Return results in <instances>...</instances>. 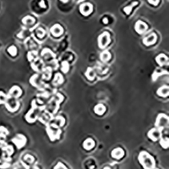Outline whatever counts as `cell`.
<instances>
[{
  "label": "cell",
  "mask_w": 169,
  "mask_h": 169,
  "mask_svg": "<svg viewBox=\"0 0 169 169\" xmlns=\"http://www.w3.org/2000/svg\"><path fill=\"white\" fill-rule=\"evenodd\" d=\"M138 159L144 169H154L155 168L156 163L154 158L147 151H141L138 156Z\"/></svg>",
  "instance_id": "obj_1"
},
{
  "label": "cell",
  "mask_w": 169,
  "mask_h": 169,
  "mask_svg": "<svg viewBox=\"0 0 169 169\" xmlns=\"http://www.w3.org/2000/svg\"><path fill=\"white\" fill-rule=\"evenodd\" d=\"M32 109L27 114L26 116V119L29 123H34L37 120L38 116L41 112L42 108L35 105V101H33L32 103Z\"/></svg>",
  "instance_id": "obj_2"
},
{
  "label": "cell",
  "mask_w": 169,
  "mask_h": 169,
  "mask_svg": "<svg viewBox=\"0 0 169 169\" xmlns=\"http://www.w3.org/2000/svg\"><path fill=\"white\" fill-rule=\"evenodd\" d=\"M47 133L48 136L50 138V139L51 141H54L59 139L61 131L59 127L53 125V124H51L50 125L47 127Z\"/></svg>",
  "instance_id": "obj_3"
},
{
  "label": "cell",
  "mask_w": 169,
  "mask_h": 169,
  "mask_svg": "<svg viewBox=\"0 0 169 169\" xmlns=\"http://www.w3.org/2000/svg\"><path fill=\"white\" fill-rule=\"evenodd\" d=\"M168 120L167 115L164 114H159L156 118L155 126L156 127V128L162 130L164 127L168 126Z\"/></svg>",
  "instance_id": "obj_4"
},
{
  "label": "cell",
  "mask_w": 169,
  "mask_h": 169,
  "mask_svg": "<svg viewBox=\"0 0 169 169\" xmlns=\"http://www.w3.org/2000/svg\"><path fill=\"white\" fill-rule=\"evenodd\" d=\"M5 103L7 109L10 112H15L19 108V102L14 98L8 97Z\"/></svg>",
  "instance_id": "obj_5"
},
{
  "label": "cell",
  "mask_w": 169,
  "mask_h": 169,
  "mask_svg": "<svg viewBox=\"0 0 169 169\" xmlns=\"http://www.w3.org/2000/svg\"><path fill=\"white\" fill-rule=\"evenodd\" d=\"M110 42V34L108 32H103L98 37V45L100 48H104Z\"/></svg>",
  "instance_id": "obj_6"
},
{
  "label": "cell",
  "mask_w": 169,
  "mask_h": 169,
  "mask_svg": "<svg viewBox=\"0 0 169 169\" xmlns=\"http://www.w3.org/2000/svg\"><path fill=\"white\" fill-rule=\"evenodd\" d=\"M150 139L156 141L162 137V130L158 128L151 129L147 134Z\"/></svg>",
  "instance_id": "obj_7"
},
{
  "label": "cell",
  "mask_w": 169,
  "mask_h": 169,
  "mask_svg": "<svg viewBox=\"0 0 169 169\" xmlns=\"http://www.w3.org/2000/svg\"><path fill=\"white\" fill-rule=\"evenodd\" d=\"M79 10L83 16H88L93 11V6L90 3H82L79 8Z\"/></svg>",
  "instance_id": "obj_8"
},
{
  "label": "cell",
  "mask_w": 169,
  "mask_h": 169,
  "mask_svg": "<svg viewBox=\"0 0 169 169\" xmlns=\"http://www.w3.org/2000/svg\"><path fill=\"white\" fill-rule=\"evenodd\" d=\"M12 141L18 148H21L25 146L26 141V137L22 135H17L14 139Z\"/></svg>",
  "instance_id": "obj_9"
},
{
  "label": "cell",
  "mask_w": 169,
  "mask_h": 169,
  "mask_svg": "<svg viewBox=\"0 0 169 169\" xmlns=\"http://www.w3.org/2000/svg\"><path fill=\"white\" fill-rule=\"evenodd\" d=\"M157 36L154 33H151L149 35L146 37L143 40V43L144 45L147 46H150L151 45H153L156 42Z\"/></svg>",
  "instance_id": "obj_10"
},
{
  "label": "cell",
  "mask_w": 169,
  "mask_h": 169,
  "mask_svg": "<svg viewBox=\"0 0 169 169\" xmlns=\"http://www.w3.org/2000/svg\"><path fill=\"white\" fill-rule=\"evenodd\" d=\"M22 94V91L18 86H14L9 91V97L12 98H18Z\"/></svg>",
  "instance_id": "obj_11"
},
{
  "label": "cell",
  "mask_w": 169,
  "mask_h": 169,
  "mask_svg": "<svg viewBox=\"0 0 169 169\" xmlns=\"http://www.w3.org/2000/svg\"><path fill=\"white\" fill-rule=\"evenodd\" d=\"M135 29L137 33L142 34L147 29V25L141 20H138L135 23Z\"/></svg>",
  "instance_id": "obj_12"
},
{
  "label": "cell",
  "mask_w": 169,
  "mask_h": 169,
  "mask_svg": "<svg viewBox=\"0 0 169 169\" xmlns=\"http://www.w3.org/2000/svg\"><path fill=\"white\" fill-rule=\"evenodd\" d=\"M156 61L160 66H163L164 65L168 64V58L166 55L164 54H161L158 55V56L156 58Z\"/></svg>",
  "instance_id": "obj_13"
},
{
  "label": "cell",
  "mask_w": 169,
  "mask_h": 169,
  "mask_svg": "<svg viewBox=\"0 0 169 169\" xmlns=\"http://www.w3.org/2000/svg\"><path fill=\"white\" fill-rule=\"evenodd\" d=\"M51 33L53 34L55 37H58L60 36L63 33V28L60 25H54L52 27H51L50 29Z\"/></svg>",
  "instance_id": "obj_14"
},
{
  "label": "cell",
  "mask_w": 169,
  "mask_h": 169,
  "mask_svg": "<svg viewBox=\"0 0 169 169\" xmlns=\"http://www.w3.org/2000/svg\"><path fill=\"white\" fill-rule=\"evenodd\" d=\"M125 154V151L120 147H117L114 149L112 151V156L116 159H120Z\"/></svg>",
  "instance_id": "obj_15"
},
{
  "label": "cell",
  "mask_w": 169,
  "mask_h": 169,
  "mask_svg": "<svg viewBox=\"0 0 169 169\" xmlns=\"http://www.w3.org/2000/svg\"><path fill=\"white\" fill-rule=\"evenodd\" d=\"M168 87L167 85H164L163 87H160L157 91L158 95L162 96V97H167L168 95Z\"/></svg>",
  "instance_id": "obj_16"
},
{
  "label": "cell",
  "mask_w": 169,
  "mask_h": 169,
  "mask_svg": "<svg viewBox=\"0 0 169 169\" xmlns=\"http://www.w3.org/2000/svg\"><path fill=\"white\" fill-rule=\"evenodd\" d=\"M95 146V142L91 138H88L83 142V147L85 150H89Z\"/></svg>",
  "instance_id": "obj_17"
},
{
  "label": "cell",
  "mask_w": 169,
  "mask_h": 169,
  "mask_svg": "<svg viewBox=\"0 0 169 169\" xmlns=\"http://www.w3.org/2000/svg\"><path fill=\"white\" fill-rule=\"evenodd\" d=\"M168 72L167 70H163V69H161V68H157L156 69V70L154 71V72L152 74V78H153V81H155L157 79L158 77H159L160 76L163 75V74H167Z\"/></svg>",
  "instance_id": "obj_18"
},
{
  "label": "cell",
  "mask_w": 169,
  "mask_h": 169,
  "mask_svg": "<svg viewBox=\"0 0 169 169\" xmlns=\"http://www.w3.org/2000/svg\"><path fill=\"white\" fill-rule=\"evenodd\" d=\"M51 119H52V118H51V114L49 112H44L42 115V116H41L39 119L40 121L43 123H49L50 121H51Z\"/></svg>",
  "instance_id": "obj_19"
},
{
  "label": "cell",
  "mask_w": 169,
  "mask_h": 169,
  "mask_svg": "<svg viewBox=\"0 0 169 169\" xmlns=\"http://www.w3.org/2000/svg\"><path fill=\"white\" fill-rule=\"evenodd\" d=\"M94 111L98 115H102L103 113L105 112L106 111V107L103 106V104H101V103H99V104H98L94 108Z\"/></svg>",
  "instance_id": "obj_20"
},
{
  "label": "cell",
  "mask_w": 169,
  "mask_h": 169,
  "mask_svg": "<svg viewBox=\"0 0 169 169\" xmlns=\"http://www.w3.org/2000/svg\"><path fill=\"white\" fill-rule=\"evenodd\" d=\"M64 122H65V120L63 117L61 116H58L54 119V122L52 124L54 125L57 126L58 127H62L64 125Z\"/></svg>",
  "instance_id": "obj_21"
},
{
  "label": "cell",
  "mask_w": 169,
  "mask_h": 169,
  "mask_svg": "<svg viewBox=\"0 0 169 169\" xmlns=\"http://www.w3.org/2000/svg\"><path fill=\"white\" fill-rule=\"evenodd\" d=\"M63 82H64V79H63V77H62V75L60 73L56 74V76L54 77V78L53 80L54 85H60V84L62 83Z\"/></svg>",
  "instance_id": "obj_22"
},
{
  "label": "cell",
  "mask_w": 169,
  "mask_h": 169,
  "mask_svg": "<svg viewBox=\"0 0 169 169\" xmlns=\"http://www.w3.org/2000/svg\"><path fill=\"white\" fill-rule=\"evenodd\" d=\"M30 83H31L34 87H39L41 85V82L39 81V76L37 74H34L30 78Z\"/></svg>",
  "instance_id": "obj_23"
},
{
  "label": "cell",
  "mask_w": 169,
  "mask_h": 169,
  "mask_svg": "<svg viewBox=\"0 0 169 169\" xmlns=\"http://www.w3.org/2000/svg\"><path fill=\"white\" fill-rule=\"evenodd\" d=\"M110 58H111V54L108 51H103L100 54V59L103 62H108L110 59Z\"/></svg>",
  "instance_id": "obj_24"
},
{
  "label": "cell",
  "mask_w": 169,
  "mask_h": 169,
  "mask_svg": "<svg viewBox=\"0 0 169 169\" xmlns=\"http://www.w3.org/2000/svg\"><path fill=\"white\" fill-rule=\"evenodd\" d=\"M51 77V69L50 67H47L43 70V73L42 75V77L46 79V80H49Z\"/></svg>",
  "instance_id": "obj_25"
},
{
  "label": "cell",
  "mask_w": 169,
  "mask_h": 169,
  "mask_svg": "<svg viewBox=\"0 0 169 169\" xmlns=\"http://www.w3.org/2000/svg\"><path fill=\"white\" fill-rule=\"evenodd\" d=\"M85 76L87 77V78L89 79V80H94V78H95V72L94 71V70H93L92 68H88L87 71H86L85 72Z\"/></svg>",
  "instance_id": "obj_26"
},
{
  "label": "cell",
  "mask_w": 169,
  "mask_h": 169,
  "mask_svg": "<svg viewBox=\"0 0 169 169\" xmlns=\"http://www.w3.org/2000/svg\"><path fill=\"white\" fill-rule=\"evenodd\" d=\"M41 64H41V61L39 59H37V60H34V62L32 64L33 68L34 69V70L39 71L41 69Z\"/></svg>",
  "instance_id": "obj_27"
},
{
  "label": "cell",
  "mask_w": 169,
  "mask_h": 169,
  "mask_svg": "<svg viewBox=\"0 0 169 169\" xmlns=\"http://www.w3.org/2000/svg\"><path fill=\"white\" fill-rule=\"evenodd\" d=\"M22 22L25 25H32V24L34 22V19L32 16H27L23 18Z\"/></svg>",
  "instance_id": "obj_28"
},
{
  "label": "cell",
  "mask_w": 169,
  "mask_h": 169,
  "mask_svg": "<svg viewBox=\"0 0 169 169\" xmlns=\"http://www.w3.org/2000/svg\"><path fill=\"white\" fill-rule=\"evenodd\" d=\"M160 145L164 148H168V138H160Z\"/></svg>",
  "instance_id": "obj_29"
},
{
  "label": "cell",
  "mask_w": 169,
  "mask_h": 169,
  "mask_svg": "<svg viewBox=\"0 0 169 169\" xmlns=\"http://www.w3.org/2000/svg\"><path fill=\"white\" fill-rule=\"evenodd\" d=\"M8 53L12 56H15L17 54L16 47L14 46H10L8 49Z\"/></svg>",
  "instance_id": "obj_30"
},
{
  "label": "cell",
  "mask_w": 169,
  "mask_h": 169,
  "mask_svg": "<svg viewBox=\"0 0 169 169\" xmlns=\"http://www.w3.org/2000/svg\"><path fill=\"white\" fill-rule=\"evenodd\" d=\"M7 98H8V96H7L5 94H3V92L0 91V104H2V103H4L6 101Z\"/></svg>",
  "instance_id": "obj_31"
},
{
  "label": "cell",
  "mask_w": 169,
  "mask_h": 169,
  "mask_svg": "<svg viewBox=\"0 0 169 169\" xmlns=\"http://www.w3.org/2000/svg\"><path fill=\"white\" fill-rule=\"evenodd\" d=\"M69 70V64H68L67 62L64 61L62 62V70L63 72L64 73H66V72Z\"/></svg>",
  "instance_id": "obj_32"
},
{
  "label": "cell",
  "mask_w": 169,
  "mask_h": 169,
  "mask_svg": "<svg viewBox=\"0 0 169 169\" xmlns=\"http://www.w3.org/2000/svg\"><path fill=\"white\" fill-rule=\"evenodd\" d=\"M37 36L40 37V38H42L44 35H45V33H46V32H45V30L42 29V28H39L37 30Z\"/></svg>",
  "instance_id": "obj_33"
},
{
  "label": "cell",
  "mask_w": 169,
  "mask_h": 169,
  "mask_svg": "<svg viewBox=\"0 0 169 169\" xmlns=\"http://www.w3.org/2000/svg\"><path fill=\"white\" fill-rule=\"evenodd\" d=\"M37 53L34 52V51H30V52L28 54V59L29 61H32L33 60H34V58H36Z\"/></svg>",
  "instance_id": "obj_34"
},
{
  "label": "cell",
  "mask_w": 169,
  "mask_h": 169,
  "mask_svg": "<svg viewBox=\"0 0 169 169\" xmlns=\"http://www.w3.org/2000/svg\"><path fill=\"white\" fill-rule=\"evenodd\" d=\"M25 158V160L27 162H29V163H33L34 160V158L32 156H30V155H26Z\"/></svg>",
  "instance_id": "obj_35"
},
{
  "label": "cell",
  "mask_w": 169,
  "mask_h": 169,
  "mask_svg": "<svg viewBox=\"0 0 169 169\" xmlns=\"http://www.w3.org/2000/svg\"><path fill=\"white\" fill-rule=\"evenodd\" d=\"M133 6V4L131 6H127V7H126V8H125V9H124V11L127 13V14H129V13L131 12V10H132Z\"/></svg>",
  "instance_id": "obj_36"
},
{
  "label": "cell",
  "mask_w": 169,
  "mask_h": 169,
  "mask_svg": "<svg viewBox=\"0 0 169 169\" xmlns=\"http://www.w3.org/2000/svg\"><path fill=\"white\" fill-rule=\"evenodd\" d=\"M102 21H103V23L106 24H106L108 23V18H106V17H105V18H103Z\"/></svg>",
  "instance_id": "obj_37"
},
{
  "label": "cell",
  "mask_w": 169,
  "mask_h": 169,
  "mask_svg": "<svg viewBox=\"0 0 169 169\" xmlns=\"http://www.w3.org/2000/svg\"><path fill=\"white\" fill-rule=\"evenodd\" d=\"M149 2L150 3H151V4H154V5H157L158 3H159L160 2L159 1H149Z\"/></svg>",
  "instance_id": "obj_38"
},
{
  "label": "cell",
  "mask_w": 169,
  "mask_h": 169,
  "mask_svg": "<svg viewBox=\"0 0 169 169\" xmlns=\"http://www.w3.org/2000/svg\"><path fill=\"white\" fill-rule=\"evenodd\" d=\"M103 169H111L110 167H105Z\"/></svg>",
  "instance_id": "obj_39"
}]
</instances>
